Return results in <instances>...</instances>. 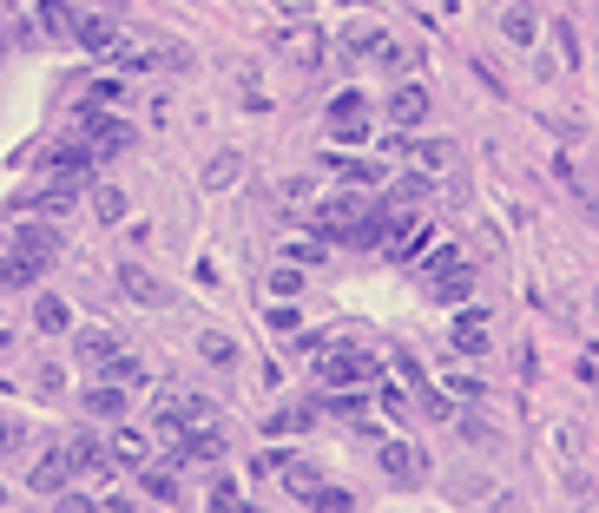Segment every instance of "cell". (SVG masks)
<instances>
[{"instance_id":"23","label":"cell","mask_w":599,"mask_h":513,"mask_svg":"<svg viewBox=\"0 0 599 513\" xmlns=\"http://www.w3.org/2000/svg\"><path fill=\"white\" fill-rule=\"evenodd\" d=\"M112 356H119V336H112V329H86V336H79V362H93V369H106Z\"/></svg>"},{"instance_id":"11","label":"cell","mask_w":599,"mask_h":513,"mask_svg":"<svg viewBox=\"0 0 599 513\" xmlns=\"http://www.w3.org/2000/svg\"><path fill=\"white\" fill-rule=\"evenodd\" d=\"M448 342H455V356H488V349H494L488 310H461L455 323H448Z\"/></svg>"},{"instance_id":"6","label":"cell","mask_w":599,"mask_h":513,"mask_svg":"<svg viewBox=\"0 0 599 513\" xmlns=\"http://www.w3.org/2000/svg\"><path fill=\"white\" fill-rule=\"evenodd\" d=\"M349 53H356V60H369V66H382V73H409V66H415L389 27H356V33H349Z\"/></svg>"},{"instance_id":"10","label":"cell","mask_w":599,"mask_h":513,"mask_svg":"<svg viewBox=\"0 0 599 513\" xmlns=\"http://www.w3.org/2000/svg\"><path fill=\"white\" fill-rule=\"evenodd\" d=\"M369 99L363 93H336L330 99V139H343V145H356V139H369Z\"/></svg>"},{"instance_id":"20","label":"cell","mask_w":599,"mask_h":513,"mask_svg":"<svg viewBox=\"0 0 599 513\" xmlns=\"http://www.w3.org/2000/svg\"><path fill=\"white\" fill-rule=\"evenodd\" d=\"M126 395L132 389H119V382H93V389H86V415H93V421H119V415H126Z\"/></svg>"},{"instance_id":"35","label":"cell","mask_w":599,"mask_h":513,"mask_svg":"<svg viewBox=\"0 0 599 513\" xmlns=\"http://www.w3.org/2000/svg\"><path fill=\"white\" fill-rule=\"evenodd\" d=\"M297 290H303V270H290V264L270 270V296H297Z\"/></svg>"},{"instance_id":"5","label":"cell","mask_w":599,"mask_h":513,"mask_svg":"<svg viewBox=\"0 0 599 513\" xmlns=\"http://www.w3.org/2000/svg\"><path fill=\"white\" fill-rule=\"evenodd\" d=\"M93 165H99V158H93V145H86V139H60L47 152V178H53V185H66V191L93 185Z\"/></svg>"},{"instance_id":"18","label":"cell","mask_w":599,"mask_h":513,"mask_svg":"<svg viewBox=\"0 0 599 513\" xmlns=\"http://www.w3.org/2000/svg\"><path fill=\"white\" fill-rule=\"evenodd\" d=\"M277 47H284L297 66H316V60H323V33H316V27H284V33H277Z\"/></svg>"},{"instance_id":"42","label":"cell","mask_w":599,"mask_h":513,"mask_svg":"<svg viewBox=\"0 0 599 513\" xmlns=\"http://www.w3.org/2000/svg\"><path fill=\"white\" fill-rule=\"evenodd\" d=\"M211 513H264V507H251V500L237 494V500H224V507H211Z\"/></svg>"},{"instance_id":"13","label":"cell","mask_w":599,"mask_h":513,"mask_svg":"<svg viewBox=\"0 0 599 513\" xmlns=\"http://www.w3.org/2000/svg\"><path fill=\"white\" fill-rule=\"evenodd\" d=\"M119 290H126L132 303H145V310H165V303H172V290H165L145 264H119Z\"/></svg>"},{"instance_id":"17","label":"cell","mask_w":599,"mask_h":513,"mask_svg":"<svg viewBox=\"0 0 599 513\" xmlns=\"http://www.w3.org/2000/svg\"><path fill=\"white\" fill-rule=\"evenodd\" d=\"M66 481H73V461H66V448H53L47 454V461H40V467H33V494H66Z\"/></svg>"},{"instance_id":"38","label":"cell","mask_w":599,"mask_h":513,"mask_svg":"<svg viewBox=\"0 0 599 513\" xmlns=\"http://www.w3.org/2000/svg\"><path fill=\"white\" fill-rule=\"evenodd\" d=\"M297 323H303L297 310H270V329H277V336H297Z\"/></svg>"},{"instance_id":"34","label":"cell","mask_w":599,"mask_h":513,"mask_svg":"<svg viewBox=\"0 0 599 513\" xmlns=\"http://www.w3.org/2000/svg\"><path fill=\"white\" fill-rule=\"evenodd\" d=\"M310 428V408H284V415L270 421V435H303Z\"/></svg>"},{"instance_id":"30","label":"cell","mask_w":599,"mask_h":513,"mask_svg":"<svg viewBox=\"0 0 599 513\" xmlns=\"http://www.w3.org/2000/svg\"><path fill=\"white\" fill-rule=\"evenodd\" d=\"M93 211H99V224H119V218H126V191H119V185H93Z\"/></svg>"},{"instance_id":"14","label":"cell","mask_w":599,"mask_h":513,"mask_svg":"<svg viewBox=\"0 0 599 513\" xmlns=\"http://www.w3.org/2000/svg\"><path fill=\"white\" fill-rule=\"evenodd\" d=\"M501 33L514 40V47H534V40H540V7H534V0H507V7H501Z\"/></svg>"},{"instance_id":"21","label":"cell","mask_w":599,"mask_h":513,"mask_svg":"<svg viewBox=\"0 0 599 513\" xmlns=\"http://www.w3.org/2000/svg\"><path fill=\"white\" fill-rule=\"evenodd\" d=\"M33 329H40V336H66V329H73V310H66L60 296H40V303H33Z\"/></svg>"},{"instance_id":"44","label":"cell","mask_w":599,"mask_h":513,"mask_svg":"<svg viewBox=\"0 0 599 513\" xmlns=\"http://www.w3.org/2000/svg\"><path fill=\"white\" fill-rule=\"evenodd\" d=\"M0 507H7V487H0Z\"/></svg>"},{"instance_id":"16","label":"cell","mask_w":599,"mask_h":513,"mask_svg":"<svg viewBox=\"0 0 599 513\" xmlns=\"http://www.w3.org/2000/svg\"><path fill=\"white\" fill-rule=\"evenodd\" d=\"M428 119V86H395V99H389V125H402V132H415V125Z\"/></svg>"},{"instance_id":"26","label":"cell","mask_w":599,"mask_h":513,"mask_svg":"<svg viewBox=\"0 0 599 513\" xmlns=\"http://www.w3.org/2000/svg\"><path fill=\"white\" fill-rule=\"evenodd\" d=\"M198 356H205L211 369H231V362H237V342L224 336V329H205V336H198Z\"/></svg>"},{"instance_id":"33","label":"cell","mask_w":599,"mask_h":513,"mask_svg":"<svg viewBox=\"0 0 599 513\" xmlns=\"http://www.w3.org/2000/svg\"><path fill=\"white\" fill-rule=\"evenodd\" d=\"M139 481H145V494H152V500H165V507L178 500V481H172V467H145Z\"/></svg>"},{"instance_id":"4","label":"cell","mask_w":599,"mask_h":513,"mask_svg":"<svg viewBox=\"0 0 599 513\" xmlns=\"http://www.w3.org/2000/svg\"><path fill=\"white\" fill-rule=\"evenodd\" d=\"M428 237H435V224L422 218V211H402V218H389L382 224V257H395V264H409V257H422L428 250Z\"/></svg>"},{"instance_id":"1","label":"cell","mask_w":599,"mask_h":513,"mask_svg":"<svg viewBox=\"0 0 599 513\" xmlns=\"http://www.w3.org/2000/svg\"><path fill=\"white\" fill-rule=\"evenodd\" d=\"M422 283H428V296H435V303H468V290H474V264L461 257L455 244H442L435 257L422 250Z\"/></svg>"},{"instance_id":"29","label":"cell","mask_w":599,"mask_h":513,"mask_svg":"<svg viewBox=\"0 0 599 513\" xmlns=\"http://www.w3.org/2000/svg\"><path fill=\"white\" fill-rule=\"evenodd\" d=\"M106 375L119 382V389H145V362H139V356H126V349H119V356L106 362Z\"/></svg>"},{"instance_id":"7","label":"cell","mask_w":599,"mask_h":513,"mask_svg":"<svg viewBox=\"0 0 599 513\" xmlns=\"http://www.w3.org/2000/svg\"><path fill=\"white\" fill-rule=\"evenodd\" d=\"M73 47L119 53V47H126V27H119V14H106V7H86V14H73Z\"/></svg>"},{"instance_id":"43","label":"cell","mask_w":599,"mask_h":513,"mask_svg":"<svg viewBox=\"0 0 599 513\" xmlns=\"http://www.w3.org/2000/svg\"><path fill=\"white\" fill-rule=\"evenodd\" d=\"M60 513H93V507H86V500H60Z\"/></svg>"},{"instance_id":"12","label":"cell","mask_w":599,"mask_h":513,"mask_svg":"<svg viewBox=\"0 0 599 513\" xmlns=\"http://www.w3.org/2000/svg\"><path fill=\"white\" fill-rule=\"evenodd\" d=\"M376 467L389 474L395 487H415V481H422V454H415L409 441H382V448H376Z\"/></svg>"},{"instance_id":"25","label":"cell","mask_w":599,"mask_h":513,"mask_svg":"<svg viewBox=\"0 0 599 513\" xmlns=\"http://www.w3.org/2000/svg\"><path fill=\"white\" fill-rule=\"evenodd\" d=\"M40 33L47 40H73V7L66 0H40Z\"/></svg>"},{"instance_id":"31","label":"cell","mask_w":599,"mask_h":513,"mask_svg":"<svg viewBox=\"0 0 599 513\" xmlns=\"http://www.w3.org/2000/svg\"><path fill=\"white\" fill-rule=\"evenodd\" d=\"M409 158H415V171H442L448 158H455V145H448V139H428V145H409Z\"/></svg>"},{"instance_id":"22","label":"cell","mask_w":599,"mask_h":513,"mask_svg":"<svg viewBox=\"0 0 599 513\" xmlns=\"http://www.w3.org/2000/svg\"><path fill=\"white\" fill-rule=\"evenodd\" d=\"M323 165H330L336 178H343V185H382V178H389V171L369 165V158H323Z\"/></svg>"},{"instance_id":"3","label":"cell","mask_w":599,"mask_h":513,"mask_svg":"<svg viewBox=\"0 0 599 513\" xmlns=\"http://www.w3.org/2000/svg\"><path fill=\"white\" fill-rule=\"evenodd\" d=\"M79 132H86L93 158H119V152L132 145V125H126V119H112L99 99H86V106H79Z\"/></svg>"},{"instance_id":"37","label":"cell","mask_w":599,"mask_h":513,"mask_svg":"<svg viewBox=\"0 0 599 513\" xmlns=\"http://www.w3.org/2000/svg\"><path fill=\"white\" fill-rule=\"evenodd\" d=\"M553 40H560V60L580 66V40H573V27H553Z\"/></svg>"},{"instance_id":"40","label":"cell","mask_w":599,"mask_h":513,"mask_svg":"<svg viewBox=\"0 0 599 513\" xmlns=\"http://www.w3.org/2000/svg\"><path fill=\"white\" fill-rule=\"evenodd\" d=\"M316 507H323V513H349V494H336V487H323V494H316Z\"/></svg>"},{"instance_id":"15","label":"cell","mask_w":599,"mask_h":513,"mask_svg":"<svg viewBox=\"0 0 599 513\" xmlns=\"http://www.w3.org/2000/svg\"><path fill=\"white\" fill-rule=\"evenodd\" d=\"M40 277H47V257H27V250L0 257V290H33Z\"/></svg>"},{"instance_id":"36","label":"cell","mask_w":599,"mask_h":513,"mask_svg":"<svg viewBox=\"0 0 599 513\" xmlns=\"http://www.w3.org/2000/svg\"><path fill=\"white\" fill-rule=\"evenodd\" d=\"M422 408H428L435 421H448V415H455V408H448V395H442V389H428V382H422Z\"/></svg>"},{"instance_id":"2","label":"cell","mask_w":599,"mask_h":513,"mask_svg":"<svg viewBox=\"0 0 599 513\" xmlns=\"http://www.w3.org/2000/svg\"><path fill=\"white\" fill-rule=\"evenodd\" d=\"M152 421L165 428V435H185V428H198V421H218V402L198 389H165L152 402Z\"/></svg>"},{"instance_id":"27","label":"cell","mask_w":599,"mask_h":513,"mask_svg":"<svg viewBox=\"0 0 599 513\" xmlns=\"http://www.w3.org/2000/svg\"><path fill=\"white\" fill-rule=\"evenodd\" d=\"M66 461H73V467H93V474H112V454H106V448H99V441H93V435H79V441H73V448H66Z\"/></svg>"},{"instance_id":"24","label":"cell","mask_w":599,"mask_h":513,"mask_svg":"<svg viewBox=\"0 0 599 513\" xmlns=\"http://www.w3.org/2000/svg\"><path fill=\"white\" fill-rule=\"evenodd\" d=\"M112 461H119V467H145V435H139V428H112Z\"/></svg>"},{"instance_id":"32","label":"cell","mask_w":599,"mask_h":513,"mask_svg":"<svg viewBox=\"0 0 599 513\" xmlns=\"http://www.w3.org/2000/svg\"><path fill=\"white\" fill-rule=\"evenodd\" d=\"M284 481L297 487L303 500H316V494H323V474H316V467H303V461H284Z\"/></svg>"},{"instance_id":"41","label":"cell","mask_w":599,"mask_h":513,"mask_svg":"<svg viewBox=\"0 0 599 513\" xmlns=\"http://www.w3.org/2000/svg\"><path fill=\"white\" fill-rule=\"evenodd\" d=\"M14 448H20V421L0 415V454H14Z\"/></svg>"},{"instance_id":"8","label":"cell","mask_w":599,"mask_h":513,"mask_svg":"<svg viewBox=\"0 0 599 513\" xmlns=\"http://www.w3.org/2000/svg\"><path fill=\"white\" fill-rule=\"evenodd\" d=\"M316 375H323V389H363V382H376V356H363V349H336V356L316 362Z\"/></svg>"},{"instance_id":"39","label":"cell","mask_w":599,"mask_h":513,"mask_svg":"<svg viewBox=\"0 0 599 513\" xmlns=\"http://www.w3.org/2000/svg\"><path fill=\"white\" fill-rule=\"evenodd\" d=\"M323 408H330V415H349V421L363 415V402H356V395H330V402H323Z\"/></svg>"},{"instance_id":"9","label":"cell","mask_w":599,"mask_h":513,"mask_svg":"<svg viewBox=\"0 0 599 513\" xmlns=\"http://www.w3.org/2000/svg\"><path fill=\"white\" fill-rule=\"evenodd\" d=\"M224 448H231V441H224V428H211V421H198V428H185V435H172V461L178 467H205V461H224Z\"/></svg>"},{"instance_id":"28","label":"cell","mask_w":599,"mask_h":513,"mask_svg":"<svg viewBox=\"0 0 599 513\" xmlns=\"http://www.w3.org/2000/svg\"><path fill=\"white\" fill-rule=\"evenodd\" d=\"M237 165H244L237 152H218V158L205 165V191H231V185H237Z\"/></svg>"},{"instance_id":"19","label":"cell","mask_w":599,"mask_h":513,"mask_svg":"<svg viewBox=\"0 0 599 513\" xmlns=\"http://www.w3.org/2000/svg\"><path fill=\"white\" fill-rule=\"evenodd\" d=\"M14 250H27V257H47V264H53V257H60V237H53V224L27 218V224L14 231Z\"/></svg>"}]
</instances>
